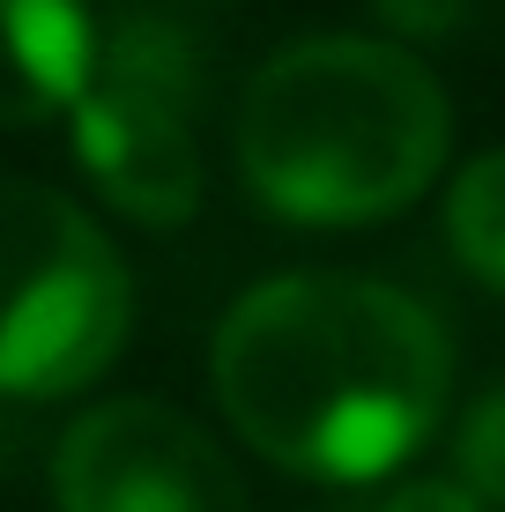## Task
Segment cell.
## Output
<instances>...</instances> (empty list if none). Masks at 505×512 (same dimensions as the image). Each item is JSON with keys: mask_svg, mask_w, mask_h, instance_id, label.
<instances>
[{"mask_svg": "<svg viewBox=\"0 0 505 512\" xmlns=\"http://www.w3.org/2000/svg\"><path fill=\"white\" fill-rule=\"evenodd\" d=\"M208 379L260 461L320 483H372L431 438L454 349L394 282L275 275L216 327Z\"/></svg>", "mask_w": 505, "mask_h": 512, "instance_id": "obj_1", "label": "cell"}, {"mask_svg": "<svg viewBox=\"0 0 505 512\" xmlns=\"http://www.w3.org/2000/svg\"><path fill=\"white\" fill-rule=\"evenodd\" d=\"M454 112L416 52L305 38L275 52L238 104V171L290 223H379L446 164Z\"/></svg>", "mask_w": 505, "mask_h": 512, "instance_id": "obj_2", "label": "cell"}, {"mask_svg": "<svg viewBox=\"0 0 505 512\" xmlns=\"http://www.w3.org/2000/svg\"><path fill=\"white\" fill-rule=\"evenodd\" d=\"M134 320L127 260L67 193L0 179V394H75Z\"/></svg>", "mask_w": 505, "mask_h": 512, "instance_id": "obj_3", "label": "cell"}, {"mask_svg": "<svg viewBox=\"0 0 505 512\" xmlns=\"http://www.w3.org/2000/svg\"><path fill=\"white\" fill-rule=\"evenodd\" d=\"M179 45L127 30L119 45H97L90 90L75 97V156L104 186L119 216L149 231H179L201 208V149L186 127Z\"/></svg>", "mask_w": 505, "mask_h": 512, "instance_id": "obj_4", "label": "cell"}, {"mask_svg": "<svg viewBox=\"0 0 505 512\" xmlns=\"http://www.w3.org/2000/svg\"><path fill=\"white\" fill-rule=\"evenodd\" d=\"M60 512H253L238 468L164 401H104L60 438Z\"/></svg>", "mask_w": 505, "mask_h": 512, "instance_id": "obj_5", "label": "cell"}, {"mask_svg": "<svg viewBox=\"0 0 505 512\" xmlns=\"http://www.w3.org/2000/svg\"><path fill=\"white\" fill-rule=\"evenodd\" d=\"M97 67L82 0H0V127H38L75 112Z\"/></svg>", "mask_w": 505, "mask_h": 512, "instance_id": "obj_6", "label": "cell"}, {"mask_svg": "<svg viewBox=\"0 0 505 512\" xmlns=\"http://www.w3.org/2000/svg\"><path fill=\"white\" fill-rule=\"evenodd\" d=\"M446 238H454L461 268L505 297V149L476 156L454 179V193H446Z\"/></svg>", "mask_w": 505, "mask_h": 512, "instance_id": "obj_7", "label": "cell"}, {"mask_svg": "<svg viewBox=\"0 0 505 512\" xmlns=\"http://www.w3.org/2000/svg\"><path fill=\"white\" fill-rule=\"evenodd\" d=\"M454 468H461V483L476 490L491 512H505V386H491V394L468 409L461 446H454Z\"/></svg>", "mask_w": 505, "mask_h": 512, "instance_id": "obj_8", "label": "cell"}, {"mask_svg": "<svg viewBox=\"0 0 505 512\" xmlns=\"http://www.w3.org/2000/svg\"><path fill=\"white\" fill-rule=\"evenodd\" d=\"M372 8L394 30H409V38H454V30H476L491 15H505V0H372Z\"/></svg>", "mask_w": 505, "mask_h": 512, "instance_id": "obj_9", "label": "cell"}, {"mask_svg": "<svg viewBox=\"0 0 505 512\" xmlns=\"http://www.w3.org/2000/svg\"><path fill=\"white\" fill-rule=\"evenodd\" d=\"M372 512H491L476 498V490L461 483V475H424V483H402V490H387Z\"/></svg>", "mask_w": 505, "mask_h": 512, "instance_id": "obj_10", "label": "cell"}]
</instances>
